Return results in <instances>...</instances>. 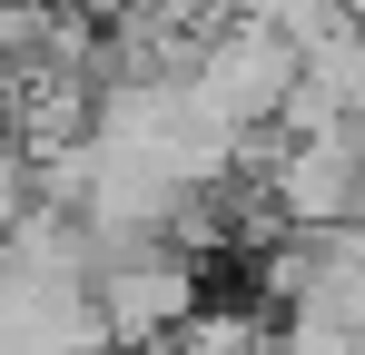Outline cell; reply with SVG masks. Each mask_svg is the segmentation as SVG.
I'll list each match as a JSON object with an SVG mask.
<instances>
[{
  "label": "cell",
  "mask_w": 365,
  "mask_h": 355,
  "mask_svg": "<svg viewBox=\"0 0 365 355\" xmlns=\"http://www.w3.org/2000/svg\"><path fill=\"white\" fill-rule=\"evenodd\" d=\"M306 50L277 30V20H227L207 50H197V69H187V89H197V109L217 118L227 138H247L257 158H267V138H277V118H287V89H297Z\"/></svg>",
  "instance_id": "cell-1"
},
{
  "label": "cell",
  "mask_w": 365,
  "mask_h": 355,
  "mask_svg": "<svg viewBox=\"0 0 365 355\" xmlns=\"http://www.w3.org/2000/svg\"><path fill=\"white\" fill-rule=\"evenodd\" d=\"M99 316H109V336L128 346H178L187 326L207 316L197 306V257L187 247H128V257H99Z\"/></svg>",
  "instance_id": "cell-2"
},
{
  "label": "cell",
  "mask_w": 365,
  "mask_h": 355,
  "mask_svg": "<svg viewBox=\"0 0 365 355\" xmlns=\"http://www.w3.org/2000/svg\"><path fill=\"white\" fill-rule=\"evenodd\" d=\"M30 207H40V178H30V148H10V138H0V237L20 227Z\"/></svg>",
  "instance_id": "cell-3"
}]
</instances>
